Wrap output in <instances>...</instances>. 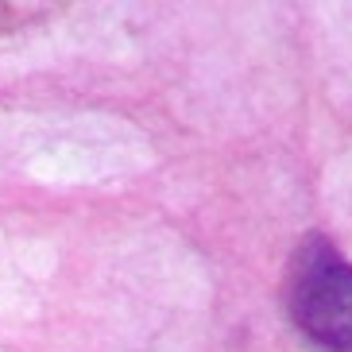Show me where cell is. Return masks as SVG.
<instances>
[{
  "instance_id": "6da1fadb",
  "label": "cell",
  "mask_w": 352,
  "mask_h": 352,
  "mask_svg": "<svg viewBox=\"0 0 352 352\" xmlns=\"http://www.w3.org/2000/svg\"><path fill=\"white\" fill-rule=\"evenodd\" d=\"M290 314L325 352H352V263L329 240L310 236L290 267Z\"/></svg>"
}]
</instances>
